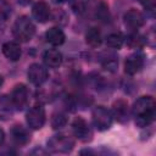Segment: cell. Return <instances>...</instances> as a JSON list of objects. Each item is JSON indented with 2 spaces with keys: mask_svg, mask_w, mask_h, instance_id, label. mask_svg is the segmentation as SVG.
Wrapping results in <instances>:
<instances>
[{
  "mask_svg": "<svg viewBox=\"0 0 156 156\" xmlns=\"http://www.w3.org/2000/svg\"><path fill=\"white\" fill-rule=\"evenodd\" d=\"M156 104L152 96H140L132 107L135 123L139 127H147L155 119Z\"/></svg>",
  "mask_w": 156,
  "mask_h": 156,
  "instance_id": "obj_1",
  "label": "cell"
},
{
  "mask_svg": "<svg viewBox=\"0 0 156 156\" xmlns=\"http://www.w3.org/2000/svg\"><path fill=\"white\" fill-rule=\"evenodd\" d=\"M12 33L16 40L21 43H27L29 41L34 33H35V27L32 22V20L27 16H20L12 27Z\"/></svg>",
  "mask_w": 156,
  "mask_h": 156,
  "instance_id": "obj_2",
  "label": "cell"
},
{
  "mask_svg": "<svg viewBox=\"0 0 156 156\" xmlns=\"http://www.w3.org/2000/svg\"><path fill=\"white\" fill-rule=\"evenodd\" d=\"M93 123L99 130H107L113 122V116L110 110L105 106H96L91 113Z\"/></svg>",
  "mask_w": 156,
  "mask_h": 156,
  "instance_id": "obj_3",
  "label": "cell"
},
{
  "mask_svg": "<svg viewBox=\"0 0 156 156\" xmlns=\"http://www.w3.org/2000/svg\"><path fill=\"white\" fill-rule=\"evenodd\" d=\"M73 146H74V140L65 134L54 135L48 140V147L54 152L67 154L73 149Z\"/></svg>",
  "mask_w": 156,
  "mask_h": 156,
  "instance_id": "obj_4",
  "label": "cell"
},
{
  "mask_svg": "<svg viewBox=\"0 0 156 156\" xmlns=\"http://www.w3.org/2000/svg\"><path fill=\"white\" fill-rule=\"evenodd\" d=\"M28 99H29V94L27 87L24 84L15 85L10 95V101L12 106L17 110H23L28 104Z\"/></svg>",
  "mask_w": 156,
  "mask_h": 156,
  "instance_id": "obj_5",
  "label": "cell"
},
{
  "mask_svg": "<svg viewBox=\"0 0 156 156\" xmlns=\"http://www.w3.org/2000/svg\"><path fill=\"white\" fill-rule=\"evenodd\" d=\"M45 110L41 105H35L27 112V123L32 129H40L45 123Z\"/></svg>",
  "mask_w": 156,
  "mask_h": 156,
  "instance_id": "obj_6",
  "label": "cell"
},
{
  "mask_svg": "<svg viewBox=\"0 0 156 156\" xmlns=\"http://www.w3.org/2000/svg\"><path fill=\"white\" fill-rule=\"evenodd\" d=\"M72 132H73L74 136L82 141H89L93 136V132H91L90 126L82 117L74 118V121L72 122Z\"/></svg>",
  "mask_w": 156,
  "mask_h": 156,
  "instance_id": "obj_7",
  "label": "cell"
},
{
  "mask_svg": "<svg viewBox=\"0 0 156 156\" xmlns=\"http://www.w3.org/2000/svg\"><path fill=\"white\" fill-rule=\"evenodd\" d=\"M27 76H28V80L32 84L37 85V87H39L43 83H45L48 77H49L48 69L43 65H40V63H32L28 67Z\"/></svg>",
  "mask_w": 156,
  "mask_h": 156,
  "instance_id": "obj_8",
  "label": "cell"
},
{
  "mask_svg": "<svg viewBox=\"0 0 156 156\" xmlns=\"http://www.w3.org/2000/svg\"><path fill=\"white\" fill-rule=\"evenodd\" d=\"M144 66V55L141 52H134L126 58L124 72L129 76L138 73Z\"/></svg>",
  "mask_w": 156,
  "mask_h": 156,
  "instance_id": "obj_9",
  "label": "cell"
},
{
  "mask_svg": "<svg viewBox=\"0 0 156 156\" xmlns=\"http://www.w3.org/2000/svg\"><path fill=\"white\" fill-rule=\"evenodd\" d=\"M124 24L126 27H128L130 30H136L139 29L140 27H143L145 20H144V16L140 11L135 10V9H130L128 10L126 13H124Z\"/></svg>",
  "mask_w": 156,
  "mask_h": 156,
  "instance_id": "obj_10",
  "label": "cell"
},
{
  "mask_svg": "<svg viewBox=\"0 0 156 156\" xmlns=\"http://www.w3.org/2000/svg\"><path fill=\"white\" fill-rule=\"evenodd\" d=\"M112 116L121 123H126L129 119V107L127 101L119 99L112 105Z\"/></svg>",
  "mask_w": 156,
  "mask_h": 156,
  "instance_id": "obj_11",
  "label": "cell"
},
{
  "mask_svg": "<svg viewBox=\"0 0 156 156\" xmlns=\"http://www.w3.org/2000/svg\"><path fill=\"white\" fill-rule=\"evenodd\" d=\"M32 15L39 23H45L50 18V7L45 1H38L32 7Z\"/></svg>",
  "mask_w": 156,
  "mask_h": 156,
  "instance_id": "obj_12",
  "label": "cell"
},
{
  "mask_svg": "<svg viewBox=\"0 0 156 156\" xmlns=\"http://www.w3.org/2000/svg\"><path fill=\"white\" fill-rule=\"evenodd\" d=\"M2 54L10 61H18L22 55V50L18 43L16 41H6L2 45Z\"/></svg>",
  "mask_w": 156,
  "mask_h": 156,
  "instance_id": "obj_13",
  "label": "cell"
},
{
  "mask_svg": "<svg viewBox=\"0 0 156 156\" xmlns=\"http://www.w3.org/2000/svg\"><path fill=\"white\" fill-rule=\"evenodd\" d=\"M44 63L50 68H57L62 63V54L56 49H49L43 55Z\"/></svg>",
  "mask_w": 156,
  "mask_h": 156,
  "instance_id": "obj_14",
  "label": "cell"
},
{
  "mask_svg": "<svg viewBox=\"0 0 156 156\" xmlns=\"http://www.w3.org/2000/svg\"><path fill=\"white\" fill-rule=\"evenodd\" d=\"M45 38H46V41L54 46H60L65 43V39H66V35L63 33V30L58 27H52L50 28L49 30H46L45 33Z\"/></svg>",
  "mask_w": 156,
  "mask_h": 156,
  "instance_id": "obj_15",
  "label": "cell"
},
{
  "mask_svg": "<svg viewBox=\"0 0 156 156\" xmlns=\"http://www.w3.org/2000/svg\"><path fill=\"white\" fill-rule=\"evenodd\" d=\"M11 138L17 145H26L30 140V135L28 130L22 126H13L11 129Z\"/></svg>",
  "mask_w": 156,
  "mask_h": 156,
  "instance_id": "obj_16",
  "label": "cell"
},
{
  "mask_svg": "<svg viewBox=\"0 0 156 156\" xmlns=\"http://www.w3.org/2000/svg\"><path fill=\"white\" fill-rule=\"evenodd\" d=\"M95 16L99 21L107 23L110 22V11H108V6L104 0H96L95 2Z\"/></svg>",
  "mask_w": 156,
  "mask_h": 156,
  "instance_id": "obj_17",
  "label": "cell"
},
{
  "mask_svg": "<svg viewBox=\"0 0 156 156\" xmlns=\"http://www.w3.org/2000/svg\"><path fill=\"white\" fill-rule=\"evenodd\" d=\"M85 41H87V44H88L89 46H91V48H98V46H100L101 43H102V38H101L100 30H99L98 28H95V27L89 28V30H88L87 34H85Z\"/></svg>",
  "mask_w": 156,
  "mask_h": 156,
  "instance_id": "obj_18",
  "label": "cell"
},
{
  "mask_svg": "<svg viewBox=\"0 0 156 156\" xmlns=\"http://www.w3.org/2000/svg\"><path fill=\"white\" fill-rule=\"evenodd\" d=\"M124 43V38L121 33H111L106 38V45L111 49H121Z\"/></svg>",
  "mask_w": 156,
  "mask_h": 156,
  "instance_id": "obj_19",
  "label": "cell"
},
{
  "mask_svg": "<svg viewBox=\"0 0 156 156\" xmlns=\"http://www.w3.org/2000/svg\"><path fill=\"white\" fill-rule=\"evenodd\" d=\"M144 44H145L144 38L138 33H132L127 38V45L129 48H132V49H140Z\"/></svg>",
  "mask_w": 156,
  "mask_h": 156,
  "instance_id": "obj_20",
  "label": "cell"
},
{
  "mask_svg": "<svg viewBox=\"0 0 156 156\" xmlns=\"http://www.w3.org/2000/svg\"><path fill=\"white\" fill-rule=\"evenodd\" d=\"M88 2H89V0H69V6L74 13L82 15L85 12V10L88 7Z\"/></svg>",
  "mask_w": 156,
  "mask_h": 156,
  "instance_id": "obj_21",
  "label": "cell"
},
{
  "mask_svg": "<svg viewBox=\"0 0 156 156\" xmlns=\"http://www.w3.org/2000/svg\"><path fill=\"white\" fill-rule=\"evenodd\" d=\"M66 123H67V117L62 112L55 113L51 118V126H52L54 129H61L66 126Z\"/></svg>",
  "mask_w": 156,
  "mask_h": 156,
  "instance_id": "obj_22",
  "label": "cell"
},
{
  "mask_svg": "<svg viewBox=\"0 0 156 156\" xmlns=\"http://www.w3.org/2000/svg\"><path fill=\"white\" fill-rule=\"evenodd\" d=\"M4 141H5V132L0 128V145H1Z\"/></svg>",
  "mask_w": 156,
  "mask_h": 156,
  "instance_id": "obj_23",
  "label": "cell"
},
{
  "mask_svg": "<svg viewBox=\"0 0 156 156\" xmlns=\"http://www.w3.org/2000/svg\"><path fill=\"white\" fill-rule=\"evenodd\" d=\"M17 1H18L21 5H28V4H29L32 0H17Z\"/></svg>",
  "mask_w": 156,
  "mask_h": 156,
  "instance_id": "obj_24",
  "label": "cell"
},
{
  "mask_svg": "<svg viewBox=\"0 0 156 156\" xmlns=\"http://www.w3.org/2000/svg\"><path fill=\"white\" fill-rule=\"evenodd\" d=\"M2 84H4V77L0 74V88L2 87Z\"/></svg>",
  "mask_w": 156,
  "mask_h": 156,
  "instance_id": "obj_25",
  "label": "cell"
},
{
  "mask_svg": "<svg viewBox=\"0 0 156 156\" xmlns=\"http://www.w3.org/2000/svg\"><path fill=\"white\" fill-rule=\"evenodd\" d=\"M54 1H55V2H65L66 0H54Z\"/></svg>",
  "mask_w": 156,
  "mask_h": 156,
  "instance_id": "obj_26",
  "label": "cell"
}]
</instances>
